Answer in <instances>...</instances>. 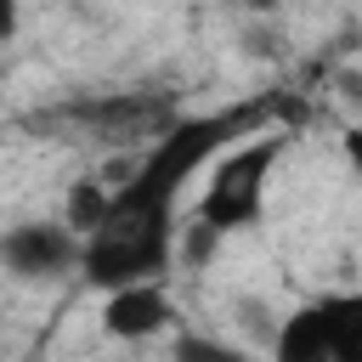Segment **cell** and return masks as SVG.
Instances as JSON below:
<instances>
[{"label":"cell","mask_w":362,"mask_h":362,"mask_svg":"<svg viewBox=\"0 0 362 362\" xmlns=\"http://www.w3.org/2000/svg\"><path fill=\"white\" fill-rule=\"evenodd\" d=\"M17 23H23V0H0V45L17 34Z\"/></svg>","instance_id":"9"},{"label":"cell","mask_w":362,"mask_h":362,"mask_svg":"<svg viewBox=\"0 0 362 362\" xmlns=\"http://www.w3.org/2000/svg\"><path fill=\"white\" fill-rule=\"evenodd\" d=\"M170 317H175V305H170L164 277H153V283H124V288H113V294L102 300V334H107V339H124V345L164 334Z\"/></svg>","instance_id":"4"},{"label":"cell","mask_w":362,"mask_h":362,"mask_svg":"<svg viewBox=\"0 0 362 362\" xmlns=\"http://www.w3.org/2000/svg\"><path fill=\"white\" fill-rule=\"evenodd\" d=\"M339 147H345V164H351V170H362V124H351V130L339 136Z\"/></svg>","instance_id":"10"},{"label":"cell","mask_w":362,"mask_h":362,"mask_svg":"<svg viewBox=\"0 0 362 362\" xmlns=\"http://www.w3.org/2000/svg\"><path fill=\"white\" fill-rule=\"evenodd\" d=\"M107 204H113V181H96V175H79L74 187H68V198H62V221L79 232V238H90L96 226H102V215H107Z\"/></svg>","instance_id":"6"},{"label":"cell","mask_w":362,"mask_h":362,"mask_svg":"<svg viewBox=\"0 0 362 362\" xmlns=\"http://www.w3.org/2000/svg\"><path fill=\"white\" fill-rule=\"evenodd\" d=\"M243 6H272V0H243Z\"/></svg>","instance_id":"12"},{"label":"cell","mask_w":362,"mask_h":362,"mask_svg":"<svg viewBox=\"0 0 362 362\" xmlns=\"http://www.w3.org/2000/svg\"><path fill=\"white\" fill-rule=\"evenodd\" d=\"M272 362H334V334H328V311H322V294L294 305L277 334H272Z\"/></svg>","instance_id":"5"},{"label":"cell","mask_w":362,"mask_h":362,"mask_svg":"<svg viewBox=\"0 0 362 362\" xmlns=\"http://www.w3.org/2000/svg\"><path fill=\"white\" fill-rule=\"evenodd\" d=\"M351 102L362 107V74H351Z\"/></svg>","instance_id":"11"},{"label":"cell","mask_w":362,"mask_h":362,"mask_svg":"<svg viewBox=\"0 0 362 362\" xmlns=\"http://www.w3.org/2000/svg\"><path fill=\"white\" fill-rule=\"evenodd\" d=\"M328 334H334V362H362V294H322Z\"/></svg>","instance_id":"7"},{"label":"cell","mask_w":362,"mask_h":362,"mask_svg":"<svg viewBox=\"0 0 362 362\" xmlns=\"http://www.w3.org/2000/svg\"><path fill=\"white\" fill-rule=\"evenodd\" d=\"M266 119L260 102L249 107H221V113H198V119H175L170 130L153 136V147L136 158V170L124 181H113V204L102 215V226L85 238L79 255V277L102 294L124 288V283H153L170 277L175 266V204L181 187L221 153L232 147V136H255Z\"/></svg>","instance_id":"1"},{"label":"cell","mask_w":362,"mask_h":362,"mask_svg":"<svg viewBox=\"0 0 362 362\" xmlns=\"http://www.w3.org/2000/svg\"><path fill=\"white\" fill-rule=\"evenodd\" d=\"M283 147H288L283 130H255V136L221 147L209 158V175H204V192H198V221L215 226L221 238L260 226V215H266V181H272Z\"/></svg>","instance_id":"2"},{"label":"cell","mask_w":362,"mask_h":362,"mask_svg":"<svg viewBox=\"0 0 362 362\" xmlns=\"http://www.w3.org/2000/svg\"><path fill=\"white\" fill-rule=\"evenodd\" d=\"M85 238L57 215V221H17L0 232V272L17 283H62L79 272Z\"/></svg>","instance_id":"3"},{"label":"cell","mask_w":362,"mask_h":362,"mask_svg":"<svg viewBox=\"0 0 362 362\" xmlns=\"http://www.w3.org/2000/svg\"><path fill=\"white\" fill-rule=\"evenodd\" d=\"M170 362H249V356L238 345L215 339V334H181L175 351H170Z\"/></svg>","instance_id":"8"}]
</instances>
